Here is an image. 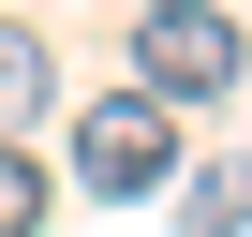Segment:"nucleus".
<instances>
[{
  "label": "nucleus",
  "instance_id": "nucleus-1",
  "mask_svg": "<svg viewBox=\"0 0 252 237\" xmlns=\"http://www.w3.org/2000/svg\"><path fill=\"white\" fill-rule=\"evenodd\" d=\"M252 74V30L222 15V0H134V89L163 104H222Z\"/></svg>",
  "mask_w": 252,
  "mask_h": 237
},
{
  "label": "nucleus",
  "instance_id": "nucleus-5",
  "mask_svg": "<svg viewBox=\"0 0 252 237\" xmlns=\"http://www.w3.org/2000/svg\"><path fill=\"white\" fill-rule=\"evenodd\" d=\"M208 222H252V163H222V178L193 193V237H208Z\"/></svg>",
  "mask_w": 252,
  "mask_h": 237
},
{
  "label": "nucleus",
  "instance_id": "nucleus-2",
  "mask_svg": "<svg viewBox=\"0 0 252 237\" xmlns=\"http://www.w3.org/2000/svg\"><path fill=\"white\" fill-rule=\"evenodd\" d=\"M163 178H178V104H163V89H104V104L74 118V193L134 207V193H163Z\"/></svg>",
  "mask_w": 252,
  "mask_h": 237
},
{
  "label": "nucleus",
  "instance_id": "nucleus-4",
  "mask_svg": "<svg viewBox=\"0 0 252 237\" xmlns=\"http://www.w3.org/2000/svg\"><path fill=\"white\" fill-rule=\"evenodd\" d=\"M0 237H45V163L0 148Z\"/></svg>",
  "mask_w": 252,
  "mask_h": 237
},
{
  "label": "nucleus",
  "instance_id": "nucleus-3",
  "mask_svg": "<svg viewBox=\"0 0 252 237\" xmlns=\"http://www.w3.org/2000/svg\"><path fill=\"white\" fill-rule=\"evenodd\" d=\"M45 104H60V45H45V30H15V15H0V148H15L30 118H45Z\"/></svg>",
  "mask_w": 252,
  "mask_h": 237
}]
</instances>
